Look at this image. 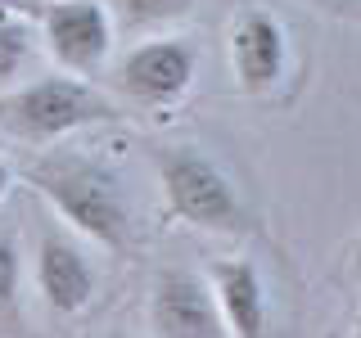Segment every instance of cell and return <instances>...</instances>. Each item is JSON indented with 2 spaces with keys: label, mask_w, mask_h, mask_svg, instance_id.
Masks as SVG:
<instances>
[{
  "label": "cell",
  "mask_w": 361,
  "mask_h": 338,
  "mask_svg": "<svg viewBox=\"0 0 361 338\" xmlns=\"http://www.w3.org/2000/svg\"><path fill=\"white\" fill-rule=\"evenodd\" d=\"M5 127L23 140H59V135L113 118V104L82 77H41L0 104Z\"/></svg>",
  "instance_id": "obj_2"
},
{
  "label": "cell",
  "mask_w": 361,
  "mask_h": 338,
  "mask_svg": "<svg viewBox=\"0 0 361 338\" xmlns=\"http://www.w3.org/2000/svg\"><path fill=\"white\" fill-rule=\"evenodd\" d=\"M37 284H41V298L50 302V311L77 315L95 298V266L68 234L45 230L37 248Z\"/></svg>",
  "instance_id": "obj_7"
},
{
  "label": "cell",
  "mask_w": 361,
  "mask_h": 338,
  "mask_svg": "<svg viewBox=\"0 0 361 338\" xmlns=\"http://www.w3.org/2000/svg\"><path fill=\"white\" fill-rule=\"evenodd\" d=\"M195 63L199 54L190 41H176V37L145 41L122 63V90L140 104H172L195 82Z\"/></svg>",
  "instance_id": "obj_6"
},
{
  "label": "cell",
  "mask_w": 361,
  "mask_h": 338,
  "mask_svg": "<svg viewBox=\"0 0 361 338\" xmlns=\"http://www.w3.org/2000/svg\"><path fill=\"white\" fill-rule=\"evenodd\" d=\"M18 284H23V257L18 239L9 230H0V325L18 311Z\"/></svg>",
  "instance_id": "obj_11"
},
{
  "label": "cell",
  "mask_w": 361,
  "mask_h": 338,
  "mask_svg": "<svg viewBox=\"0 0 361 338\" xmlns=\"http://www.w3.org/2000/svg\"><path fill=\"white\" fill-rule=\"evenodd\" d=\"M357 338H361V320H357Z\"/></svg>",
  "instance_id": "obj_15"
},
{
  "label": "cell",
  "mask_w": 361,
  "mask_h": 338,
  "mask_svg": "<svg viewBox=\"0 0 361 338\" xmlns=\"http://www.w3.org/2000/svg\"><path fill=\"white\" fill-rule=\"evenodd\" d=\"M357 270H361V253H357Z\"/></svg>",
  "instance_id": "obj_16"
},
{
  "label": "cell",
  "mask_w": 361,
  "mask_h": 338,
  "mask_svg": "<svg viewBox=\"0 0 361 338\" xmlns=\"http://www.w3.org/2000/svg\"><path fill=\"white\" fill-rule=\"evenodd\" d=\"M27 50H32L27 23L0 14V86H9V82L18 77V68L27 63Z\"/></svg>",
  "instance_id": "obj_10"
},
{
  "label": "cell",
  "mask_w": 361,
  "mask_h": 338,
  "mask_svg": "<svg viewBox=\"0 0 361 338\" xmlns=\"http://www.w3.org/2000/svg\"><path fill=\"white\" fill-rule=\"evenodd\" d=\"M9 5H14V0H0V14H5V9H9Z\"/></svg>",
  "instance_id": "obj_14"
},
{
  "label": "cell",
  "mask_w": 361,
  "mask_h": 338,
  "mask_svg": "<svg viewBox=\"0 0 361 338\" xmlns=\"http://www.w3.org/2000/svg\"><path fill=\"white\" fill-rule=\"evenodd\" d=\"M113 338H127V334H113Z\"/></svg>",
  "instance_id": "obj_17"
},
{
  "label": "cell",
  "mask_w": 361,
  "mask_h": 338,
  "mask_svg": "<svg viewBox=\"0 0 361 338\" xmlns=\"http://www.w3.org/2000/svg\"><path fill=\"white\" fill-rule=\"evenodd\" d=\"M158 167H163L167 208L180 221L203 225V230H231L240 221V199L212 158H203L199 149H167Z\"/></svg>",
  "instance_id": "obj_3"
},
{
  "label": "cell",
  "mask_w": 361,
  "mask_h": 338,
  "mask_svg": "<svg viewBox=\"0 0 361 338\" xmlns=\"http://www.w3.org/2000/svg\"><path fill=\"white\" fill-rule=\"evenodd\" d=\"M195 0H122V14L135 23H163V18H180Z\"/></svg>",
  "instance_id": "obj_12"
},
{
  "label": "cell",
  "mask_w": 361,
  "mask_h": 338,
  "mask_svg": "<svg viewBox=\"0 0 361 338\" xmlns=\"http://www.w3.org/2000/svg\"><path fill=\"white\" fill-rule=\"evenodd\" d=\"M231 54H235V77L248 95H262L280 82L285 73V27L276 23V14L267 9H248V14L235 23V41H231Z\"/></svg>",
  "instance_id": "obj_9"
},
{
  "label": "cell",
  "mask_w": 361,
  "mask_h": 338,
  "mask_svg": "<svg viewBox=\"0 0 361 338\" xmlns=\"http://www.w3.org/2000/svg\"><path fill=\"white\" fill-rule=\"evenodd\" d=\"M212 298L231 338H267V289L257 262L248 257L212 262Z\"/></svg>",
  "instance_id": "obj_8"
},
{
  "label": "cell",
  "mask_w": 361,
  "mask_h": 338,
  "mask_svg": "<svg viewBox=\"0 0 361 338\" xmlns=\"http://www.w3.org/2000/svg\"><path fill=\"white\" fill-rule=\"evenodd\" d=\"M27 180L54 203V212L77 225L86 239L104 248H127L131 244V212L118 176L104 163L82 154H54L27 167Z\"/></svg>",
  "instance_id": "obj_1"
},
{
  "label": "cell",
  "mask_w": 361,
  "mask_h": 338,
  "mask_svg": "<svg viewBox=\"0 0 361 338\" xmlns=\"http://www.w3.org/2000/svg\"><path fill=\"white\" fill-rule=\"evenodd\" d=\"M45 41L50 54L73 73H90L109 59L113 23L99 0H54L45 9Z\"/></svg>",
  "instance_id": "obj_5"
},
{
  "label": "cell",
  "mask_w": 361,
  "mask_h": 338,
  "mask_svg": "<svg viewBox=\"0 0 361 338\" xmlns=\"http://www.w3.org/2000/svg\"><path fill=\"white\" fill-rule=\"evenodd\" d=\"M9 180H14V172H9V163L0 158V199H5V189H9Z\"/></svg>",
  "instance_id": "obj_13"
},
{
  "label": "cell",
  "mask_w": 361,
  "mask_h": 338,
  "mask_svg": "<svg viewBox=\"0 0 361 338\" xmlns=\"http://www.w3.org/2000/svg\"><path fill=\"white\" fill-rule=\"evenodd\" d=\"M149 311L158 338H231L217 298H212V284L185 266H167L158 275Z\"/></svg>",
  "instance_id": "obj_4"
}]
</instances>
